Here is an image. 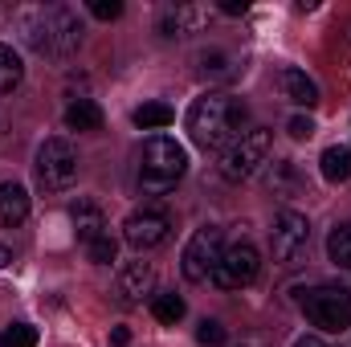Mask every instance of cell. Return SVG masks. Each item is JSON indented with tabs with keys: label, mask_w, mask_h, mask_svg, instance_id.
<instances>
[{
	"label": "cell",
	"mask_w": 351,
	"mask_h": 347,
	"mask_svg": "<svg viewBox=\"0 0 351 347\" xmlns=\"http://www.w3.org/2000/svg\"><path fill=\"white\" fill-rule=\"evenodd\" d=\"M245 102L233 94H204L192 102L188 110V131L200 147H229L241 131H245Z\"/></svg>",
	"instance_id": "6da1fadb"
},
{
	"label": "cell",
	"mask_w": 351,
	"mask_h": 347,
	"mask_svg": "<svg viewBox=\"0 0 351 347\" xmlns=\"http://www.w3.org/2000/svg\"><path fill=\"white\" fill-rule=\"evenodd\" d=\"M21 29H25V41L45 58H70L82 45V21L74 8H62V4L21 12Z\"/></svg>",
	"instance_id": "7a4b0ae2"
},
{
	"label": "cell",
	"mask_w": 351,
	"mask_h": 347,
	"mask_svg": "<svg viewBox=\"0 0 351 347\" xmlns=\"http://www.w3.org/2000/svg\"><path fill=\"white\" fill-rule=\"evenodd\" d=\"M184 168H188L184 147L168 135H152L143 143V152H139V188L152 192V196L172 192L180 184V176H184Z\"/></svg>",
	"instance_id": "3957f363"
},
{
	"label": "cell",
	"mask_w": 351,
	"mask_h": 347,
	"mask_svg": "<svg viewBox=\"0 0 351 347\" xmlns=\"http://www.w3.org/2000/svg\"><path fill=\"white\" fill-rule=\"evenodd\" d=\"M302 311L306 319L327 331V335H343L351 327V290L343 286H315L302 294Z\"/></svg>",
	"instance_id": "277c9868"
},
{
	"label": "cell",
	"mask_w": 351,
	"mask_h": 347,
	"mask_svg": "<svg viewBox=\"0 0 351 347\" xmlns=\"http://www.w3.org/2000/svg\"><path fill=\"white\" fill-rule=\"evenodd\" d=\"M265 160H269V131H265V127L241 131V135L225 147V156H221V176L233 180V184H241V180H250V176L258 172Z\"/></svg>",
	"instance_id": "5b68a950"
},
{
	"label": "cell",
	"mask_w": 351,
	"mask_h": 347,
	"mask_svg": "<svg viewBox=\"0 0 351 347\" xmlns=\"http://www.w3.org/2000/svg\"><path fill=\"white\" fill-rule=\"evenodd\" d=\"M258 274H262V254H258V246H254V241H233V246L221 254L217 270H213V286H217V290H245V286L258 282Z\"/></svg>",
	"instance_id": "8992f818"
},
{
	"label": "cell",
	"mask_w": 351,
	"mask_h": 347,
	"mask_svg": "<svg viewBox=\"0 0 351 347\" xmlns=\"http://www.w3.org/2000/svg\"><path fill=\"white\" fill-rule=\"evenodd\" d=\"M37 184L45 192H62L78 180V152L66 143V139H45L37 147Z\"/></svg>",
	"instance_id": "52a82bcc"
},
{
	"label": "cell",
	"mask_w": 351,
	"mask_h": 347,
	"mask_svg": "<svg viewBox=\"0 0 351 347\" xmlns=\"http://www.w3.org/2000/svg\"><path fill=\"white\" fill-rule=\"evenodd\" d=\"M221 254H225L221 229H213V225L196 229V233H192V241L184 246V258H180L184 278H188V282H208V278H213V270H217V261H221Z\"/></svg>",
	"instance_id": "ba28073f"
},
{
	"label": "cell",
	"mask_w": 351,
	"mask_h": 347,
	"mask_svg": "<svg viewBox=\"0 0 351 347\" xmlns=\"http://www.w3.org/2000/svg\"><path fill=\"white\" fill-rule=\"evenodd\" d=\"M311 246V221L294 208H282L269 229V254L274 261H298Z\"/></svg>",
	"instance_id": "9c48e42d"
},
{
	"label": "cell",
	"mask_w": 351,
	"mask_h": 347,
	"mask_svg": "<svg viewBox=\"0 0 351 347\" xmlns=\"http://www.w3.org/2000/svg\"><path fill=\"white\" fill-rule=\"evenodd\" d=\"M172 237V217L164 208H135L127 221H123V241L139 254L147 250H160L164 241Z\"/></svg>",
	"instance_id": "30bf717a"
},
{
	"label": "cell",
	"mask_w": 351,
	"mask_h": 347,
	"mask_svg": "<svg viewBox=\"0 0 351 347\" xmlns=\"http://www.w3.org/2000/svg\"><path fill=\"white\" fill-rule=\"evenodd\" d=\"M152 294H156V270L147 261H127L123 274H119V282H114V298L123 307H139Z\"/></svg>",
	"instance_id": "8fae6325"
},
{
	"label": "cell",
	"mask_w": 351,
	"mask_h": 347,
	"mask_svg": "<svg viewBox=\"0 0 351 347\" xmlns=\"http://www.w3.org/2000/svg\"><path fill=\"white\" fill-rule=\"evenodd\" d=\"M204 21H208V12L200 4H168L160 12V33L164 37H188V33H200Z\"/></svg>",
	"instance_id": "7c38bea8"
},
{
	"label": "cell",
	"mask_w": 351,
	"mask_h": 347,
	"mask_svg": "<svg viewBox=\"0 0 351 347\" xmlns=\"http://www.w3.org/2000/svg\"><path fill=\"white\" fill-rule=\"evenodd\" d=\"M70 221H74V237L90 246V241H98V237H106L110 229H106V217H102V208L94 204V200H78L74 208H70Z\"/></svg>",
	"instance_id": "4fadbf2b"
},
{
	"label": "cell",
	"mask_w": 351,
	"mask_h": 347,
	"mask_svg": "<svg viewBox=\"0 0 351 347\" xmlns=\"http://www.w3.org/2000/svg\"><path fill=\"white\" fill-rule=\"evenodd\" d=\"M200 74L208 78V82H229V78H237V66H241V58L233 53V49H225V45H208V49H200Z\"/></svg>",
	"instance_id": "5bb4252c"
},
{
	"label": "cell",
	"mask_w": 351,
	"mask_h": 347,
	"mask_svg": "<svg viewBox=\"0 0 351 347\" xmlns=\"http://www.w3.org/2000/svg\"><path fill=\"white\" fill-rule=\"evenodd\" d=\"M29 217V192L21 184H0V225L4 229H16L21 221Z\"/></svg>",
	"instance_id": "9a60e30c"
},
{
	"label": "cell",
	"mask_w": 351,
	"mask_h": 347,
	"mask_svg": "<svg viewBox=\"0 0 351 347\" xmlns=\"http://www.w3.org/2000/svg\"><path fill=\"white\" fill-rule=\"evenodd\" d=\"M282 90H286V98L298 102V106H315V102H319V90H315V82H311L302 70H282Z\"/></svg>",
	"instance_id": "2e32d148"
},
{
	"label": "cell",
	"mask_w": 351,
	"mask_h": 347,
	"mask_svg": "<svg viewBox=\"0 0 351 347\" xmlns=\"http://www.w3.org/2000/svg\"><path fill=\"white\" fill-rule=\"evenodd\" d=\"M66 127L70 131H98L102 127V110L90 98H78V102L66 106Z\"/></svg>",
	"instance_id": "e0dca14e"
},
{
	"label": "cell",
	"mask_w": 351,
	"mask_h": 347,
	"mask_svg": "<svg viewBox=\"0 0 351 347\" xmlns=\"http://www.w3.org/2000/svg\"><path fill=\"white\" fill-rule=\"evenodd\" d=\"M176 110L168 102H143L139 110H135V127L139 131H164V127H172Z\"/></svg>",
	"instance_id": "ac0fdd59"
},
{
	"label": "cell",
	"mask_w": 351,
	"mask_h": 347,
	"mask_svg": "<svg viewBox=\"0 0 351 347\" xmlns=\"http://www.w3.org/2000/svg\"><path fill=\"white\" fill-rule=\"evenodd\" d=\"M21 74H25V66L16 58V49L0 41V94H12V90L21 86Z\"/></svg>",
	"instance_id": "d6986e66"
},
{
	"label": "cell",
	"mask_w": 351,
	"mask_h": 347,
	"mask_svg": "<svg viewBox=\"0 0 351 347\" xmlns=\"http://www.w3.org/2000/svg\"><path fill=\"white\" fill-rule=\"evenodd\" d=\"M319 164H323V176H327L331 184H343L351 176V147H327Z\"/></svg>",
	"instance_id": "ffe728a7"
},
{
	"label": "cell",
	"mask_w": 351,
	"mask_h": 347,
	"mask_svg": "<svg viewBox=\"0 0 351 347\" xmlns=\"http://www.w3.org/2000/svg\"><path fill=\"white\" fill-rule=\"evenodd\" d=\"M152 315L160 319V323H180L184 319V298L172 294V290H160V294H152Z\"/></svg>",
	"instance_id": "44dd1931"
},
{
	"label": "cell",
	"mask_w": 351,
	"mask_h": 347,
	"mask_svg": "<svg viewBox=\"0 0 351 347\" xmlns=\"http://www.w3.org/2000/svg\"><path fill=\"white\" fill-rule=\"evenodd\" d=\"M327 254H331L335 265H348L351 270V221L331 229V237H327Z\"/></svg>",
	"instance_id": "7402d4cb"
},
{
	"label": "cell",
	"mask_w": 351,
	"mask_h": 347,
	"mask_svg": "<svg viewBox=\"0 0 351 347\" xmlns=\"http://www.w3.org/2000/svg\"><path fill=\"white\" fill-rule=\"evenodd\" d=\"M294 188H298L294 164H290V160H278V164L269 168V192H278V196H290Z\"/></svg>",
	"instance_id": "603a6c76"
},
{
	"label": "cell",
	"mask_w": 351,
	"mask_h": 347,
	"mask_svg": "<svg viewBox=\"0 0 351 347\" xmlns=\"http://www.w3.org/2000/svg\"><path fill=\"white\" fill-rule=\"evenodd\" d=\"M0 347H37V327H29V323H12V327L0 335Z\"/></svg>",
	"instance_id": "cb8c5ba5"
},
{
	"label": "cell",
	"mask_w": 351,
	"mask_h": 347,
	"mask_svg": "<svg viewBox=\"0 0 351 347\" xmlns=\"http://www.w3.org/2000/svg\"><path fill=\"white\" fill-rule=\"evenodd\" d=\"M90 261H98V265H110L114 261V254H119V246H114V237L106 233V237H98V241H90Z\"/></svg>",
	"instance_id": "d4e9b609"
},
{
	"label": "cell",
	"mask_w": 351,
	"mask_h": 347,
	"mask_svg": "<svg viewBox=\"0 0 351 347\" xmlns=\"http://www.w3.org/2000/svg\"><path fill=\"white\" fill-rule=\"evenodd\" d=\"M196 339H200L204 347H221V344H225V327H221L217 319H204V323H200V331H196Z\"/></svg>",
	"instance_id": "484cf974"
},
{
	"label": "cell",
	"mask_w": 351,
	"mask_h": 347,
	"mask_svg": "<svg viewBox=\"0 0 351 347\" xmlns=\"http://www.w3.org/2000/svg\"><path fill=\"white\" fill-rule=\"evenodd\" d=\"M90 12H94L98 21H119V16H123V4H119V0H90Z\"/></svg>",
	"instance_id": "4316f807"
},
{
	"label": "cell",
	"mask_w": 351,
	"mask_h": 347,
	"mask_svg": "<svg viewBox=\"0 0 351 347\" xmlns=\"http://www.w3.org/2000/svg\"><path fill=\"white\" fill-rule=\"evenodd\" d=\"M286 131H290V139H311V135H315V123H311L306 115H294Z\"/></svg>",
	"instance_id": "83f0119b"
},
{
	"label": "cell",
	"mask_w": 351,
	"mask_h": 347,
	"mask_svg": "<svg viewBox=\"0 0 351 347\" xmlns=\"http://www.w3.org/2000/svg\"><path fill=\"white\" fill-rule=\"evenodd\" d=\"M245 8H250L245 0H225V4H221V12H225V16H241Z\"/></svg>",
	"instance_id": "f1b7e54d"
},
{
	"label": "cell",
	"mask_w": 351,
	"mask_h": 347,
	"mask_svg": "<svg viewBox=\"0 0 351 347\" xmlns=\"http://www.w3.org/2000/svg\"><path fill=\"white\" fill-rule=\"evenodd\" d=\"M127 339H131V331H127V327H114V331H110V344H127Z\"/></svg>",
	"instance_id": "f546056e"
},
{
	"label": "cell",
	"mask_w": 351,
	"mask_h": 347,
	"mask_svg": "<svg viewBox=\"0 0 351 347\" xmlns=\"http://www.w3.org/2000/svg\"><path fill=\"white\" fill-rule=\"evenodd\" d=\"M294 347H331L327 339H319V335H306V339H298Z\"/></svg>",
	"instance_id": "4dcf8cb0"
},
{
	"label": "cell",
	"mask_w": 351,
	"mask_h": 347,
	"mask_svg": "<svg viewBox=\"0 0 351 347\" xmlns=\"http://www.w3.org/2000/svg\"><path fill=\"white\" fill-rule=\"evenodd\" d=\"M8 261H12V254H8V250H4V246H0V270H4V265H8Z\"/></svg>",
	"instance_id": "1f68e13d"
}]
</instances>
